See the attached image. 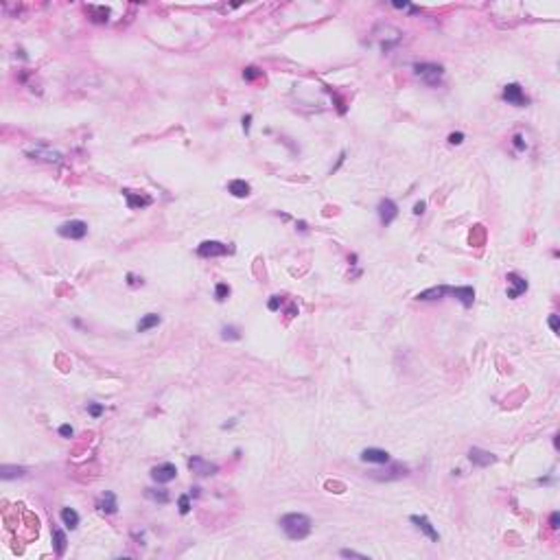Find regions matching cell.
<instances>
[{
	"mask_svg": "<svg viewBox=\"0 0 560 560\" xmlns=\"http://www.w3.org/2000/svg\"><path fill=\"white\" fill-rule=\"evenodd\" d=\"M547 324H549V328H551V333H560V322H558V315L556 313H551L549 315V320H547Z\"/></svg>",
	"mask_w": 560,
	"mask_h": 560,
	"instance_id": "f1b7e54d",
	"label": "cell"
},
{
	"mask_svg": "<svg viewBox=\"0 0 560 560\" xmlns=\"http://www.w3.org/2000/svg\"><path fill=\"white\" fill-rule=\"evenodd\" d=\"M241 123H243V131H245V134H249V127H252V114H245Z\"/></svg>",
	"mask_w": 560,
	"mask_h": 560,
	"instance_id": "8d00e7d4",
	"label": "cell"
},
{
	"mask_svg": "<svg viewBox=\"0 0 560 560\" xmlns=\"http://www.w3.org/2000/svg\"><path fill=\"white\" fill-rule=\"evenodd\" d=\"M160 322H162V318L158 313H147V315H142V320L138 322L136 328H138V333H147L151 328H156Z\"/></svg>",
	"mask_w": 560,
	"mask_h": 560,
	"instance_id": "e0dca14e",
	"label": "cell"
},
{
	"mask_svg": "<svg viewBox=\"0 0 560 560\" xmlns=\"http://www.w3.org/2000/svg\"><path fill=\"white\" fill-rule=\"evenodd\" d=\"M558 523H560V515H558V512H551V517H549L551 530H558Z\"/></svg>",
	"mask_w": 560,
	"mask_h": 560,
	"instance_id": "74e56055",
	"label": "cell"
},
{
	"mask_svg": "<svg viewBox=\"0 0 560 560\" xmlns=\"http://www.w3.org/2000/svg\"><path fill=\"white\" fill-rule=\"evenodd\" d=\"M280 304H282V298H280V295H274V298L269 300V304H267V307H269V311H278Z\"/></svg>",
	"mask_w": 560,
	"mask_h": 560,
	"instance_id": "1f68e13d",
	"label": "cell"
},
{
	"mask_svg": "<svg viewBox=\"0 0 560 560\" xmlns=\"http://www.w3.org/2000/svg\"><path fill=\"white\" fill-rule=\"evenodd\" d=\"M177 508H180V515H188L190 512V497L182 495L180 499H177Z\"/></svg>",
	"mask_w": 560,
	"mask_h": 560,
	"instance_id": "484cf974",
	"label": "cell"
},
{
	"mask_svg": "<svg viewBox=\"0 0 560 560\" xmlns=\"http://www.w3.org/2000/svg\"><path fill=\"white\" fill-rule=\"evenodd\" d=\"M96 510L103 512V515H114L118 510V501H116V495L114 492H103L101 497L96 499Z\"/></svg>",
	"mask_w": 560,
	"mask_h": 560,
	"instance_id": "4fadbf2b",
	"label": "cell"
},
{
	"mask_svg": "<svg viewBox=\"0 0 560 560\" xmlns=\"http://www.w3.org/2000/svg\"><path fill=\"white\" fill-rule=\"evenodd\" d=\"M144 495H147L149 499H154V501H158V503H167L169 501V492L164 490V488H147V492H144Z\"/></svg>",
	"mask_w": 560,
	"mask_h": 560,
	"instance_id": "603a6c76",
	"label": "cell"
},
{
	"mask_svg": "<svg viewBox=\"0 0 560 560\" xmlns=\"http://www.w3.org/2000/svg\"><path fill=\"white\" fill-rule=\"evenodd\" d=\"M228 295H230V287L226 285V282H217V287H215V298H217V302H226Z\"/></svg>",
	"mask_w": 560,
	"mask_h": 560,
	"instance_id": "cb8c5ba5",
	"label": "cell"
},
{
	"mask_svg": "<svg viewBox=\"0 0 560 560\" xmlns=\"http://www.w3.org/2000/svg\"><path fill=\"white\" fill-rule=\"evenodd\" d=\"M230 252H232V249L221 241H203L197 245V254H199L201 259H217V256H226Z\"/></svg>",
	"mask_w": 560,
	"mask_h": 560,
	"instance_id": "277c9868",
	"label": "cell"
},
{
	"mask_svg": "<svg viewBox=\"0 0 560 560\" xmlns=\"http://www.w3.org/2000/svg\"><path fill=\"white\" fill-rule=\"evenodd\" d=\"M24 475H26V469H22V466L5 464L3 469H0V477H3V479H16V477H24Z\"/></svg>",
	"mask_w": 560,
	"mask_h": 560,
	"instance_id": "7402d4cb",
	"label": "cell"
},
{
	"mask_svg": "<svg viewBox=\"0 0 560 560\" xmlns=\"http://www.w3.org/2000/svg\"><path fill=\"white\" fill-rule=\"evenodd\" d=\"M57 234L64 236V239H72V241H79L88 234V223L81 221V219H72V221H66L62 226L57 228Z\"/></svg>",
	"mask_w": 560,
	"mask_h": 560,
	"instance_id": "3957f363",
	"label": "cell"
},
{
	"mask_svg": "<svg viewBox=\"0 0 560 560\" xmlns=\"http://www.w3.org/2000/svg\"><path fill=\"white\" fill-rule=\"evenodd\" d=\"M512 144H515V149L523 151V149H525V140H523V136H521V134H517L515 138H512Z\"/></svg>",
	"mask_w": 560,
	"mask_h": 560,
	"instance_id": "836d02e7",
	"label": "cell"
},
{
	"mask_svg": "<svg viewBox=\"0 0 560 560\" xmlns=\"http://www.w3.org/2000/svg\"><path fill=\"white\" fill-rule=\"evenodd\" d=\"M503 101L517 105V108H523V105H528V96L523 94V88L519 83H508L503 88Z\"/></svg>",
	"mask_w": 560,
	"mask_h": 560,
	"instance_id": "52a82bcc",
	"label": "cell"
},
{
	"mask_svg": "<svg viewBox=\"0 0 560 560\" xmlns=\"http://www.w3.org/2000/svg\"><path fill=\"white\" fill-rule=\"evenodd\" d=\"M188 469L193 471L195 475H199V477H208V475H215V473H217V464H210L203 457L195 455V457L188 460Z\"/></svg>",
	"mask_w": 560,
	"mask_h": 560,
	"instance_id": "30bf717a",
	"label": "cell"
},
{
	"mask_svg": "<svg viewBox=\"0 0 560 560\" xmlns=\"http://www.w3.org/2000/svg\"><path fill=\"white\" fill-rule=\"evenodd\" d=\"M127 285L129 287H138V285H142V278H138L136 274H127Z\"/></svg>",
	"mask_w": 560,
	"mask_h": 560,
	"instance_id": "e575fe53",
	"label": "cell"
},
{
	"mask_svg": "<svg viewBox=\"0 0 560 560\" xmlns=\"http://www.w3.org/2000/svg\"><path fill=\"white\" fill-rule=\"evenodd\" d=\"M449 293L455 295V298H457L460 302H462V307H464V309H471V307H473V302H475V289L469 287V285H466V287H453Z\"/></svg>",
	"mask_w": 560,
	"mask_h": 560,
	"instance_id": "9a60e30c",
	"label": "cell"
},
{
	"mask_svg": "<svg viewBox=\"0 0 560 560\" xmlns=\"http://www.w3.org/2000/svg\"><path fill=\"white\" fill-rule=\"evenodd\" d=\"M175 477H177V469H175V464H171V462H164V464L151 469V479L158 484H169V482H173Z\"/></svg>",
	"mask_w": 560,
	"mask_h": 560,
	"instance_id": "5b68a950",
	"label": "cell"
},
{
	"mask_svg": "<svg viewBox=\"0 0 560 560\" xmlns=\"http://www.w3.org/2000/svg\"><path fill=\"white\" fill-rule=\"evenodd\" d=\"M414 75H416L420 81L427 85H438L444 77V68L440 64H431V62H423L414 66Z\"/></svg>",
	"mask_w": 560,
	"mask_h": 560,
	"instance_id": "7a4b0ae2",
	"label": "cell"
},
{
	"mask_svg": "<svg viewBox=\"0 0 560 560\" xmlns=\"http://www.w3.org/2000/svg\"><path fill=\"white\" fill-rule=\"evenodd\" d=\"M505 280H508V289H505V293H508V298H512V300H517L519 295H523L525 291H528V280L525 278H521V276L519 274H508L505 276Z\"/></svg>",
	"mask_w": 560,
	"mask_h": 560,
	"instance_id": "8992f818",
	"label": "cell"
},
{
	"mask_svg": "<svg viewBox=\"0 0 560 560\" xmlns=\"http://www.w3.org/2000/svg\"><path fill=\"white\" fill-rule=\"evenodd\" d=\"M379 219H381V223H383V226H390V223L396 219L398 217V206H396V201L394 199H381L379 201Z\"/></svg>",
	"mask_w": 560,
	"mask_h": 560,
	"instance_id": "ba28073f",
	"label": "cell"
},
{
	"mask_svg": "<svg viewBox=\"0 0 560 560\" xmlns=\"http://www.w3.org/2000/svg\"><path fill=\"white\" fill-rule=\"evenodd\" d=\"M361 462L368 464H387L390 462V453L383 449H364L361 451Z\"/></svg>",
	"mask_w": 560,
	"mask_h": 560,
	"instance_id": "5bb4252c",
	"label": "cell"
},
{
	"mask_svg": "<svg viewBox=\"0 0 560 560\" xmlns=\"http://www.w3.org/2000/svg\"><path fill=\"white\" fill-rule=\"evenodd\" d=\"M261 75L263 72L259 68H254V66H249V68L243 70V79H245V81H254V79H259Z\"/></svg>",
	"mask_w": 560,
	"mask_h": 560,
	"instance_id": "4316f807",
	"label": "cell"
},
{
	"mask_svg": "<svg viewBox=\"0 0 560 560\" xmlns=\"http://www.w3.org/2000/svg\"><path fill=\"white\" fill-rule=\"evenodd\" d=\"M221 337L223 339H241V333H239V328H234V326H223Z\"/></svg>",
	"mask_w": 560,
	"mask_h": 560,
	"instance_id": "d4e9b609",
	"label": "cell"
},
{
	"mask_svg": "<svg viewBox=\"0 0 560 560\" xmlns=\"http://www.w3.org/2000/svg\"><path fill=\"white\" fill-rule=\"evenodd\" d=\"M412 523L416 525V528H418L420 532H423V534H425L427 538H429V541H433V543H438V541H440L438 530L433 528L431 521H429L427 517H423V515H420V517H418V515H414V517H412Z\"/></svg>",
	"mask_w": 560,
	"mask_h": 560,
	"instance_id": "7c38bea8",
	"label": "cell"
},
{
	"mask_svg": "<svg viewBox=\"0 0 560 560\" xmlns=\"http://www.w3.org/2000/svg\"><path fill=\"white\" fill-rule=\"evenodd\" d=\"M394 7H396V9H407L410 13H416V9H414L410 3H394Z\"/></svg>",
	"mask_w": 560,
	"mask_h": 560,
	"instance_id": "f35d334b",
	"label": "cell"
},
{
	"mask_svg": "<svg viewBox=\"0 0 560 560\" xmlns=\"http://www.w3.org/2000/svg\"><path fill=\"white\" fill-rule=\"evenodd\" d=\"M339 554L344 556V558H361V560H366V558H368L366 554H359V551H354V549H341Z\"/></svg>",
	"mask_w": 560,
	"mask_h": 560,
	"instance_id": "f546056e",
	"label": "cell"
},
{
	"mask_svg": "<svg viewBox=\"0 0 560 560\" xmlns=\"http://www.w3.org/2000/svg\"><path fill=\"white\" fill-rule=\"evenodd\" d=\"M72 433H75V429H72L70 425H62V427H59V436H62V438H72Z\"/></svg>",
	"mask_w": 560,
	"mask_h": 560,
	"instance_id": "d6a6232c",
	"label": "cell"
},
{
	"mask_svg": "<svg viewBox=\"0 0 560 560\" xmlns=\"http://www.w3.org/2000/svg\"><path fill=\"white\" fill-rule=\"evenodd\" d=\"M425 208H427V203H425L423 199H420V201H416V203H414V215H416V217H420V215L425 213Z\"/></svg>",
	"mask_w": 560,
	"mask_h": 560,
	"instance_id": "d590c367",
	"label": "cell"
},
{
	"mask_svg": "<svg viewBox=\"0 0 560 560\" xmlns=\"http://www.w3.org/2000/svg\"><path fill=\"white\" fill-rule=\"evenodd\" d=\"M469 460L473 466H479V469H486V466L495 464L497 457L492 455L490 451H484V449H477V446H473V449L469 451Z\"/></svg>",
	"mask_w": 560,
	"mask_h": 560,
	"instance_id": "8fae6325",
	"label": "cell"
},
{
	"mask_svg": "<svg viewBox=\"0 0 560 560\" xmlns=\"http://www.w3.org/2000/svg\"><path fill=\"white\" fill-rule=\"evenodd\" d=\"M59 517H62V521H64V525H66L68 530H77V528H79V515H77V510H72V508H62Z\"/></svg>",
	"mask_w": 560,
	"mask_h": 560,
	"instance_id": "ac0fdd59",
	"label": "cell"
},
{
	"mask_svg": "<svg viewBox=\"0 0 560 560\" xmlns=\"http://www.w3.org/2000/svg\"><path fill=\"white\" fill-rule=\"evenodd\" d=\"M451 289L449 287H431V289H425V291H420L416 298L418 300H440L444 293H449Z\"/></svg>",
	"mask_w": 560,
	"mask_h": 560,
	"instance_id": "ffe728a7",
	"label": "cell"
},
{
	"mask_svg": "<svg viewBox=\"0 0 560 560\" xmlns=\"http://www.w3.org/2000/svg\"><path fill=\"white\" fill-rule=\"evenodd\" d=\"M123 197L127 199V208H131V210H140V208L149 206V203L154 201L149 195L136 193V190H131V188H123Z\"/></svg>",
	"mask_w": 560,
	"mask_h": 560,
	"instance_id": "9c48e42d",
	"label": "cell"
},
{
	"mask_svg": "<svg viewBox=\"0 0 560 560\" xmlns=\"http://www.w3.org/2000/svg\"><path fill=\"white\" fill-rule=\"evenodd\" d=\"M88 412H90L92 418H98V416L103 414V405H98V403H88Z\"/></svg>",
	"mask_w": 560,
	"mask_h": 560,
	"instance_id": "83f0119b",
	"label": "cell"
},
{
	"mask_svg": "<svg viewBox=\"0 0 560 560\" xmlns=\"http://www.w3.org/2000/svg\"><path fill=\"white\" fill-rule=\"evenodd\" d=\"M280 528L289 541H304L313 530V521L302 512H289L280 519Z\"/></svg>",
	"mask_w": 560,
	"mask_h": 560,
	"instance_id": "6da1fadb",
	"label": "cell"
},
{
	"mask_svg": "<svg viewBox=\"0 0 560 560\" xmlns=\"http://www.w3.org/2000/svg\"><path fill=\"white\" fill-rule=\"evenodd\" d=\"M228 190H230V193H232L234 197H247L252 188H249V184H247L245 180H232V182L228 184Z\"/></svg>",
	"mask_w": 560,
	"mask_h": 560,
	"instance_id": "44dd1931",
	"label": "cell"
},
{
	"mask_svg": "<svg viewBox=\"0 0 560 560\" xmlns=\"http://www.w3.org/2000/svg\"><path fill=\"white\" fill-rule=\"evenodd\" d=\"M66 547H68V538H66V532L55 528L53 530V549H55L57 556H64L66 554Z\"/></svg>",
	"mask_w": 560,
	"mask_h": 560,
	"instance_id": "2e32d148",
	"label": "cell"
},
{
	"mask_svg": "<svg viewBox=\"0 0 560 560\" xmlns=\"http://www.w3.org/2000/svg\"><path fill=\"white\" fill-rule=\"evenodd\" d=\"M33 160H44V162H62V156L57 151H42V149H35V151H29L26 154Z\"/></svg>",
	"mask_w": 560,
	"mask_h": 560,
	"instance_id": "d6986e66",
	"label": "cell"
},
{
	"mask_svg": "<svg viewBox=\"0 0 560 560\" xmlns=\"http://www.w3.org/2000/svg\"><path fill=\"white\" fill-rule=\"evenodd\" d=\"M449 142L451 144H462L464 142V134H462V131H453V134H449Z\"/></svg>",
	"mask_w": 560,
	"mask_h": 560,
	"instance_id": "4dcf8cb0",
	"label": "cell"
}]
</instances>
